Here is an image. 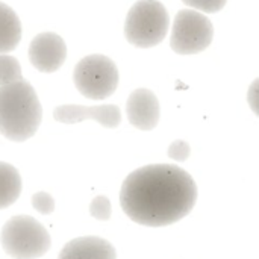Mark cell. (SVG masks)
Segmentation results:
<instances>
[{
    "instance_id": "cell-1",
    "label": "cell",
    "mask_w": 259,
    "mask_h": 259,
    "mask_svg": "<svg viewBox=\"0 0 259 259\" xmlns=\"http://www.w3.org/2000/svg\"><path fill=\"white\" fill-rule=\"evenodd\" d=\"M197 200L193 178L168 164L132 171L123 182L120 203L126 215L143 226L161 228L187 217Z\"/></svg>"
},
{
    "instance_id": "cell-2",
    "label": "cell",
    "mask_w": 259,
    "mask_h": 259,
    "mask_svg": "<svg viewBox=\"0 0 259 259\" xmlns=\"http://www.w3.org/2000/svg\"><path fill=\"white\" fill-rule=\"evenodd\" d=\"M41 105L35 90L24 79L0 85V134L11 141H26L41 123Z\"/></svg>"
},
{
    "instance_id": "cell-3",
    "label": "cell",
    "mask_w": 259,
    "mask_h": 259,
    "mask_svg": "<svg viewBox=\"0 0 259 259\" xmlns=\"http://www.w3.org/2000/svg\"><path fill=\"white\" fill-rule=\"evenodd\" d=\"M0 243L11 258L36 259L50 249V235L35 219L17 215L9 219L2 228Z\"/></svg>"
},
{
    "instance_id": "cell-4",
    "label": "cell",
    "mask_w": 259,
    "mask_h": 259,
    "mask_svg": "<svg viewBox=\"0 0 259 259\" xmlns=\"http://www.w3.org/2000/svg\"><path fill=\"white\" fill-rule=\"evenodd\" d=\"M168 24V12L161 2L140 0L131 8L126 17V39L143 49L158 46L165 38Z\"/></svg>"
},
{
    "instance_id": "cell-5",
    "label": "cell",
    "mask_w": 259,
    "mask_h": 259,
    "mask_svg": "<svg viewBox=\"0 0 259 259\" xmlns=\"http://www.w3.org/2000/svg\"><path fill=\"white\" fill-rule=\"evenodd\" d=\"M73 80L85 97L100 100L115 91L118 85V70L108 56L90 55L76 65Z\"/></svg>"
},
{
    "instance_id": "cell-6",
    "label": "cell",
    "mask_w": 259,
    "mask_h": 259,
    "mask_svg": "<svg viewBox=\"0 0 259 259\" xmlns=\"http://www.w3.org/2000/svg\"><path fill=\"white\" fill-rule=\"evenodd\" d=\"M212 35L214 27L203 14L182 9L175 18L170 46L179 55H194L211 44Z\"/></svg>"
},
{
    "instance_id": "cell-7",
    "label": "cell",
    "mask_w": 259,
    "mask_h": 259,
    "mask_svg": "<svg viewBox=\"0 0 259 259\" xmlns=\"http://www.w3.org/2000/svg\"><path fill=\"white\" fill-rule=\"evenodd\" d=\"M67 49L62 38L53 32H44L36 35L29 46V58L32 65L42 71H56L65 61Z\"/></svg>"
},
{
    "instance_id": "cell-8",
    "label": "cell",
    "mask_w": 259,
    "mask_h": 259,
    "mask_svg": "<svg viewBox=\"0 0 259 259\" xmlns=\"http://www.w3.org/2000/svg\"><path fill=\"white\" fill-rule=\"evenodd\" d=\"M53 117L59 123L73 124L85 120H94L99 124L114 129L121 121V112L115 105L83 106V105H61L53 111Z\"/></svg>"
},
{
    "instance_id": "cell-9",
    "label": "cell",
    "mask_w": 259,
    "mask_h": 259,
    "mask_svg": "<svg viewBox=\"0 0 259 259\" xmlns=\"http://www.w3.org/2000/svg\"><path fill=\"white\" fill-rule=\"evenodd\" d=\"M126 114L135 127L152 131L159 121V102L150 90H135L127 99Z\"/></svg>"
},
{
    "instance_id": "cell-10",
    "label": "cell",
    "mask_w": 259,
    "mask_h": 259,
    "mask_svg": "<svg viewBox=\"0 0 259 259\" xmlns=\"http://www.w3.org/2000/svg\"><path fill=\"white\" fill-rule=\"evenodd\" d=\"M58 259H117L115 249L99 237H82L67 243Z\"/></svg>"
},
{
    "instance_id": "cell-11",
    "label": "cell",
    "mask_w": 259,
    "mask_h": 259,
    "mask_svg": "<svg viewBox=\"0 0 259 259\" xmlns=\"http://www.w3.org/2000/svg\"><path fill=\"white\" fill-rule=\"evenodd\" d=\"M21 39V24L8 5L0 2V53H8L17 47Z\"/></svg>"
},
{
    "instance_id": "cell-12",
    "label": "cell",
    "mask_w": 259,
    "mask_h": 259,
    "mask_svg": "<svg viewBox=\"0 0 259 259\" xmlns=\"http://www.w3.org/2000/svg\"><path fill=\"white\" fill-rule=\"evenodd\" d=\"M21 194V178L15 167L0 162V209L11 206Z\"/></svg>"
},
{
    "instance_id": "cell-13",
    "label": "cell",
    "mask_w": 259,
    "mask_h": 259,
    "mask_svg": "<svg viewBox=\"0 0 259 259\" xmlns=\"http://www.w3.org/2000/svg\"><path fill=\"white\" fill-rule=\"evenodd\" d=\"M21 79L23 74L20 62L6 53H0V85H8Z\"/></svg>"
},
{
    "instance_id": "cell-14",
    "label": "cell",
    "mask_w": 259,
    "mask_h": 259,
    "mask_svg": "<svg viewBox=\"0 0 259 259\" xmlns=\"http://www.w3.org/2000/svg\"><path fill=\"white\" fill-rule=\"evenodd\" d=\"M90 214L100 222L111 219V202L106 196H97L90 205Z\"/></svg>"
},
{
    "instance_id": "cell-15",
    "label": "cell",
    "mask_w": 259,
    "mask_h": 259,
    "mask_svg": "<svg viewBox=\"0 0 259 259\" xmlns=\"http://www.w3.org/2000/svg\"><path fill=\"white\" fill-rule=\"evenodd\" d=\"M32 206L41 214H52L55 209V200L50 194L38 191L32 196Z\"/></svg>"
},
{
    "instance_id": "cell-16",
    "label": "cell",
    "mask_w": 259,
    "mask_h": 259,
    "mask_svg": "<svg viewBox=\"0 0 259 259\" xmlns=\"http://www.w3.org/2000/svg\"><path fill=\"white\" fill-rule=\"evenodd\" d=\"M187 6L203 12H219L228 0H182Z\"/></svg>"
},
{
    "instance_id": "cell-17",
    "label": "cell",
    "mask_w": 259,
    "mask_h": 259,
    "mask_svg": "<svg viewBox=\"0 0 259 259\" xmlns=\"http://www.w3.org/2000/svg\"><path fill=\"white\" fill-rule=\"evenodd\" d=\"M168 156L175 161H185L188 156H190V146L188 143L182 141V140H178V141H173L168 147Z\"/></svg>"
},
{
    "instance_id": "cell-18",
    "label": "cell",
    "mask_w": 259,
    "mask_h": 259,
    "mask_svg": "<svg viewBox=\"0 0 259 259\" xmlns=\"http://www.w3.org/2000/svg\"><path fill=\"white\" fill-rule=\"evenodd\" d=\"M258 100H259V80L256 79L253 83H252V87H250V90L247 91V102H249V105L252 106V109H253V112L255 114H258Z\"/></svg>"
}]
</instances>
